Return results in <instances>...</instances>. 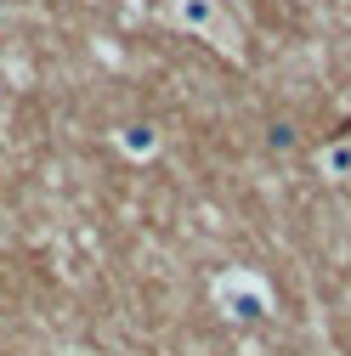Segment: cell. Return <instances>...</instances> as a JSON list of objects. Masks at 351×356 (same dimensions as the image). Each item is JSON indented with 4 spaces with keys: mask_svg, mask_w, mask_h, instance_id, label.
<instances>
[{
    "mask_svg": "<svg viewBox=\"0 0 351 356\" xmlns=\"http://www.w3.org/2000/svg\"><path fill=\"white\" fill-rule=\"evenodd\" d=\"M119 142H125L130 159H148V153H159V130H153V124H125Z\"/></svg>",
    "mask_w": 351,
    "mask_h": 356,
    "instance_id": "obj_3",
    "label": "cell"
},
{
    "mask_svg": "<svg viewBox=\"0 0 351 356\" xmlns=\"http://www.w3.org/2000/svg\"><path fill=\"white\" fill-rule=\"evenodd\" d=\"M272 147H283V153L295 147V130H289V124H272Z\"/></svg>",
    "mask_w": 351,
    "mask_h": 356,
    "instance_id": "obj_5",
    "label": "cell"
},
{
    "mask_svg": "<svg viewBox=\"0 0 351 356\" xmlns=\"http://www.w3.org/2000/svg\"><path fill=\"white\" fill-rule=\"evenodd\" d=\"M176 17H182L193 34H210L215 29V0H176Z\"/></svg>",
    "mask_w": 351,
    "mask_h": 356,
    "instance_id": "obj_2",
    "label": "cell"
},
{
    "mask_svg": "<svg viewBox=\"0 0 351 356\" xmlns=\"http://www.w3.org/2000/svg\"><path fill=\"white\" fill-rule=\"evenodd\" d=\"M318 164H323V175H329V181H351V142H329Z\"/></svg>",
    "mask_w": 351,
    "mask_h": 356,
    "instance_id": "obj_4",
    "label": "cell"
},
{
    "mask_svg": "<svg viewBox=\"0 0 351 356\" xmlns=\"http://www.w3.org/2000/svg\"><path fill=\"white\" fill-rule=\"evenodd\" d=\"M215 300H221V305H227V317H238V323H260V317L272 311L267 289H260L255 277H244V272H233V277L215 283Z\"/></svg>",
    "mask_w": 351,
    "mask_h": 356,
    "instance_id": "obj_1",
    "label": "cell"
}]
</instances>
